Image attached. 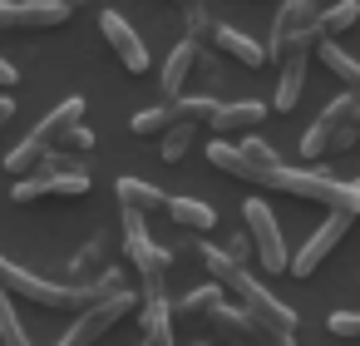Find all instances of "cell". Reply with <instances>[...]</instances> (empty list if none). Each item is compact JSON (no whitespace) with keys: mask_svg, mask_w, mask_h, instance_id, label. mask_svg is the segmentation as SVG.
I'll return each mask as SVG.
<instances>
[{"mask_svg":"<svg viewBox=\"0 0 360 346\" xmlns=\"http://www.w3.org/2000/svg\"><path fill=\"white\" fill-rule=\"evenodd\" d=\"M79 119H84V99H79V94L60 99V104H55V109H50V114H45V119H40V124L15 144V149H11V154H6V168H11L15 178L35 173V168H40V159H45L50 149H60L65 129H70V124H79Z\"/></svg>","mask_w":360,"mask_h":346,"instance_id":"obj_1","label":"cell"},{"mask_svg":"<svg viewBox=\"0 0 360 346\" xmlns=\"http://www.w3.org/2000/svg\"><path fill=\"white\" fill-rule=\"evenodd\" d=\"M276 193H291V198H306L316 208L360 218V183H340V178H330L321 168H281L276 173Z\"/></svg>","mask_w":360,"mask_h":346,"instance_id":"obj_2","label":"cell"},{"mask_svg":"<svg viewBox=\"0 0 360 346\" xmlns=\"http://www.w3.org/2000/svg\"><path fill=\"white\" fill-rule=\"evenodd\" d=\"M124 252H129L143 292H163V282L173 272V252L158 247L153 233H148V223H143V213H129V208H124Z\"/></svg>","mask_w":360,"mask_h":346,"instance_id":"obj_3","label":"cell"},{"mask_svg":"<svg viewBox=\"0 0 360 346\" xmlns=\"http://www.w3.org/2000/svg\"><path fill=\"white\" fill-rule=\"evenodd\" d=\"M139 307V297L129 292V287H119L114 297H99L94 307H84V311H75V326L60 336V346H94V341H104L129 311Z\"/></svg>","mask_w":360,"mask_h":346,"instance_id":"obj_4","label":"cell"},{"mask_svg":"<svg viewBox=\"0 0 360 346\" xmlns=\"http://www.w3.org/2000/svg\"><path fill=\"white\" fill-rule=\"evenodd\" d=\"M247 233H252L257 262H262L266 272H291V252H286L281 223L271 218V203H262V198H252V203H247Z\"/></svg>","mask_w":360,"mask_h":346,"instance_id":"obj_5","label":"cell"},{"mask_svg":"<svg viewBox=\"0 0 360 346\" xmlns=\"http://www.w3.org/2000/svg\"><path fill=\"white\" fill-rule=\"evenodd\" d=\"M316 20H321V0H281V11L271 16V45H266L271 60H286V50H291L296 40L321 35Z\"/></svg>","mask_w":360,"mask_h":346,"instance_id":"obj_6","label":"cell"},{"mask_svg":"<svg viewBox=\"0 0 360 346\" xmlns=\"http://www.w3.org/2000/svg\"><path fill=\"white\" fill-rule=\"evenodd\" d=\"M84 193H89V168H70V173H60V168H35V173L15 178V188H11L15 203H35V198H84Z\"/></svg>","mask_w":360,"mask_h":346,"instance_id":"obj_7","label":"cell"},{"mask_svg":"<svg viewBox=\"0 0 360 346\" xmlns=\"http://www.w3.org/2000/svg\"><path fill=\"white\" fill-rule=\"evenodd\" d=\"M75 16V0H0V30H55Z\"/></svg>","mask_w":360,"mask_h":346,"instance_id":"obj_8","label":"cell"},{"mask_svg":"<svg viewBox=\"0 0 360 346\" xmlns=\"http://www.w3.org/2000/svg\"><path fill=\"white\" fill-rule=\"evenodd\" d=\"M350 223H355L350 213H330V218H326V223H321V228L301 242V252L291 257V277H311V272H316V267H321V262L340 247V237L350 233Z\"/></svg>","mask_w":360,"mask_h":346,"instance_id":"obj_9","label":"cell"},{"mask_svg":"<svg viewBox=\"0 0 360 346\" xmlns=\"http://www.w3.org/2000/svg\"><path fill=\"white\" fill-rule=\"evenodd\" d=\"M207 159H212V168L217 173H232V178H242V183H257V188H276V173L286 168H262L242 144H227V139H212L207 144Z\"/></svg>","mask_w":360,"mask_h":346,"instance_id":"obj_10","label":"cell"},{"mask_svg":"<svg viewBox=\"0 0 360 346\" xmlns=\"http://www.w3.org/2000/svg\"><path fill=\"white\" fill-rule=\"evenodd\" d=\"M99 35L109 40V50L119 55V65H124L129 75H143V70H148V45L139 40V30H134L119 11H99Z\"/></svg>","mask_w":360,"mask_h":346,"instance_id":"obj_11","label":"cell"},{"mask_svg":"<svg viewBox=\"0 0 360 346\" xmlns=\"http://www.w3.org/2000/svg\"><path fill=\"white\" fill-rule=\"evenodd\" d=\"M355 104H360V94L350 89V94H335L326 109H321V119L301 134V159H326L330 154V139H335V129L355 114Z\"/></svg>","mask_w":360,"mask_h":346,"instance_id":"obj_12","label":"cell"},{"mask_svg":"<svg viewBox=\"0 0 360 346\" xmlns=\"http://www.w3.org/2000/svg\"><path fill=\"white\" fill-rule=\"evenodd\" d=\"M198 60H202V40H188V35H183V40L173 45V55L163 60V75H158V85H163V94H168V99H178V94H183V85L193 80Z\"/></svg>","mask_w":360,"mask_h":346,"instance_id":"obj_13","label":"cell"},{"mask_svg":"<svg viewBox=\"0 0 360 346\" xmlns=\"http://www.w3.org/2000/svg\"><path fill=\"white\" fill-rule=\"evenodd\" d=\"M139 346H173V307L163 292H143V307H139Z\"/></svg>","mask_w":360,"mask_h":346,"instance_id":"obj_14","label":"cell"},{"mask_svg":"<svg viewBox=\"0 0 360 346\" xmlns=\"http://www.w3.org/2000/svg\"><path fill=\"white\" fill-rule=\"evenodd\" d=\"M212 40H217V50H222V55H232V60H237V65H247V70H262V65L271 60V50H266V45H257L247 30L217 25V30H212Z\"/></svg>","mask_w":360,"mask_h":346,"instance_id":"obj_15","label":"cell"},{"mask_svg":"<svg viewBox=\"0 0 360 346\" xmlns=\"http://www.w3.org/2000/svg\"><path fill=\"white\" fill-rule=\"evenodd\" d=\"M262 119H266V104H257V99H237V104H217V114L207 119V129L232 134V129H257Z\"/></svg>","mask_w":360,"mask_h":346,"instance_id":"obj_16","label":"cell"},{"mask_svg":"<svg viewBox=\"0 0 360 346\" xmlns=\"http://www.w3.org/2000/svg\"><path fill=\"white\" fill-rule=\"evenodd\" d=\"M178 228H188V233H212L217 228V213L202 203V198H188V193H178V198H168V208H163Z\"/></svg>","mask_w":360,"mask_h":346,"instance_id":"obj_17","label":"cell"},{"mask_svg":"<svg viewBox=\"0 0 360 346\" xmlns=\"http://www.w3.org/2000/svg\"><path fill=\"white\" fill-rule=\"evenodd\" d=\"M119 208H129V213H158V208H168V193L163 188H153V183H143V178H119Z\"/></svg>","mask_w":360,"mask_h":346,"instance_id":"obj_18","label":"cell"},{"mask_svg":"<svg viewBox=\"0 0 360 346\" xmlns=\"http://www.w3.org/2000/svg\"><path fill=\"white\" fill-rule=\"evenodd\" d=\"M198 129H202V124H193V119H173V124L158 134V154H163V163H183V159L193 154V144H198Z\"/></svg>","mask_w":360,"mask_h":346,"instance_id":"obj_19","label":"cell"},{"mask_svg":"<svg viewBox=\"0 0 360 346\" xmlns=\"http://www.w3.org/2000/svg\"><path fill=\"white\" fill-rule=\"evenodd\" d=\"M222 292H227L222 282H207V287H193L188 297H178V307H173V311H178V316H188V321H207V316H212V311L222 307Z\"/></svg>","mask_w":360,"mask_h":346,"instance_id":"obj_20","label":"cell"},{"mask_svg":"<svg viewBox=\"0 0 360 346\" xmlns=\"http://www.w3.org/2000/svg\"><path fill=\"white\" fill-rule=\"evenodd\" d=\"M316 55H321V65H326L335 80H345V85L360 94V60H355V55H345L335 40H321V45H316Z\"/></svg>","mask_w":360,"mask_h":346,"instance_id":"obj_21","label":"cell"},{"mask_svg":"<svg viewBox=\"0 0 360 346\" xmlns=\"http://www.w3.org/2000/svg\"><path fill=\"white\" fill-rule=\"evenodd\" d=\"M355 20H360V0H330V6H321L316 30H321L326 40H335V35H345Z\"/></svg>","mask_w":360,"mask_h":346,"instance_id":"obj_22","label":"cell"},{"mask_svg":"<svg viewBox=\"0 0 360 346\" xmlns=\"http://www.w3.org/2000/svg\"><path fill=\"white\" fill-rule=\"evenodd\" d=\"M104 252H109V237L99 233V237H89V242L70 257V272H75V277H84V282H89V272L99 277V272H104Z\"/></svg>","mask_w":360,"mask_h":346,"instance_id":"obj_23","label":"cell"},{"mask_svg":"<svg viewBox=\"0 0 360 346\" xmlns=\"http://www.w3.org/2000/svg\"><path fill=\"white\" fill-rule=\"evenodd\" d=\"M0 346H30L20 316H15V302H11V287L0 282Z\"/></svg>","mask_w":360,"mask_h":346,"instance_id":"obj_24","label":"cell"},{"mask_svg":"<svg viewBox=\"0 0 360 346\" xmlns=\"http://www.w3.org/2000/svg\"><path fill=\"white\" fill-rule=\"evenodd\" d=\"M173 119H178V114H173V104H158V109H139V114L129 119V129H134L139 139H153V134H163Z\"/></svg>","mask_w":360,"mask_h":346,"instance_id":"obj_25","label":"cell"},{"mask_svg":"<svg viewBox=\"0 0 360 346\" xmlns=\"http://www.w3.org/2000/svg\"><path fill=\"white\" fill-rule=\"evenodd\" d=\"M168 104H173L178 119H193V124H207V119L217 114V99H207V94H178V99H168Z\"/></svg>","mask_w":360,"mask_h":346,"instance_id":"obj_26","label":"cell"},{"mask_svg":"<svg viewBox=\"0 0 360 346\" xmlns=\"http://www.w3.org/2000/svg\"><path fill=\"white\" fill-rule=\"evenodd\" d=\"M183 30H188V40H207L217 30V20H212V11L202 6V0H188L183 6Z\"/></svg>","mask_w":360,"mask_h":346,"instance_id":"obj_27","label":"cell"},{"mask_svg":"<svg viewBox=\"0 0 360 346\" xmlns=\"http://www.w3.org/2000/svg\"><path fill=\"white\" fill-rule=\"evenodd\" d=\"M60 149H70V154H89V149H94V129H84V119L70 124L65 139H60Z\"/></svg>","mask_w":360,"mask_h":346,"instance_id":"obj_28","label":"cell"},{"mask_svg":"<svg viewBox=\"0 0 360 346\" xmlns=\"http://www.w3.org/2000/svg\"><path fill=\"white\" fill-rule=\"evenodd\" d=\"M335 336H345V341H360V311H330V321H326Z\"/></svg>","mask_w":360,"mask_h":346,"instance_id":"obj_29","label":"cell"},{"mask_svg":"<svg viewBox=\"0 0 360 346\" xmlns=\"http://www.w3.org/2000/svg\"><path fill=\"white\" fill-rule=\"evenodd\" d=\"M227 252H232L237 262H247V257L257 252V247H252V233H247V237H232V242H227Z\"/></svg>","mask_w":360,"mask_h":346,"instance_id":"obj_30","label":"cell"},{"mask_svg":"<svg viewBox=\"0 0 360 346\" xmlns=\"http://www.w3.org/2000/svg\"><path fill=\"white\" fill-rule=\"evenodd\" d=\"M15 85H20V70H15L6 55H0V89H15Z\"/></svg>","mask_w":360,"mask_h":346,"instance_id":"obj_31","label":"cell"},{"mask_svg":"<svg viewBox=\"0 0 360 346\" xmlns=\"http://www.w3.org/2000/svg\"><path fill=\"white\" fill-rule=\"evenodd\" d=\"M11 119H15V99H11V94H0V129H6Z\"/></svg>","mask_w":360,"mask_h":346,"instance_id":"obj_32","label":"cell"},{"mask_svg":"<svg viewBox=\"0 0 360 346\" xmlns=\"http://www.w3.org/2000/svg\"><path fill=\"white\" fill-rule=\"evenodd\" d=\"M193 346H212V341H193Z\"/></svg>","mask_w":360,"mask_h":346,"instance_id":"obj_33","label":"cell"},{"mask_svg":"<svg viewBox=\"0 0 360 346\" xmlns=\"http://www.w3.org/2000/svg\"><path fill=\"white\" fill-rule=\"evenodd\" d=\"M355 183H360V178H355Z\"/></svg>","mask_w":360,"mask_h":346,"instance_id":"obj_34","label":"cell"}]
</instances>
